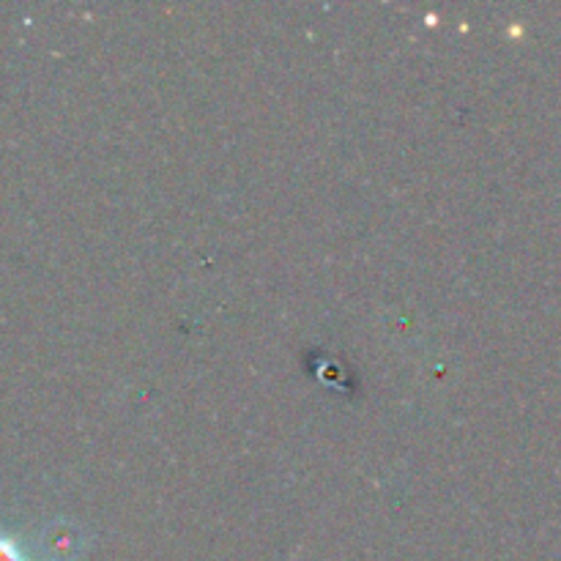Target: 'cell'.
<instances>
[{
  "instance_id": "6da1fadb",
  "label": "cell",
  "mask_w": 561,
  "mask_h": 561,
  "mask_svg": "<svg viewBox=\"0 0 561 561\" xmlns=\"http://www.w3.org/2000/svg\"><path fill=\"white\" fill-rule=\"evenodd\" d=\"M0 561H47V559H38L16 540L14 535L0 529Z\"/></svg>"
}]
</instances>
